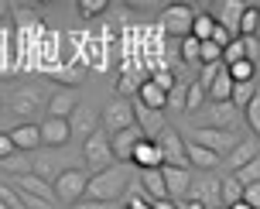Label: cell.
<instances>
[{
  "instance_id": "obj_41",
  "label": "cell",
  "mask_w": 260,
  "mask_h": 209,
  "mask_svg": "<svg viewBox=\"0 0 260 209\" xmlns=\"http://www.w3.org/2000/svg\"><path fill=\"white\" fill-rule=\"evenodd\" d=\"M76 11L82 14V17H96V14H103V11H106V0H79Z\"/></svg>"
},
{
  "instance_id": "obj_20",
  "label": "cell",
  "mask_w": 260,
  "mask_h": 209,
  "mask_svg": "<svg viewBox=\"0 0 260 209\" xmlns=\"http://www.w3.org/2000/svg\"><path fill=\"white\" fill-rule=\"evenodd\" d=\"M130 161H134V165H137L141 171H144V168H161V151H157V144H154V141H147V137H144V141L134 147Z\"/></svg>"
},
{
  "instance_id": "obj_35",
  "label": "cell",
  "mask_w": 260,
  "mask_h": 209,
  "mask_svg": "<svg viewBox=\"0 0 260 209\" xmlns=\"http://www.w3.org/2000/svg\"><path fill=\"white\" fill-rule=\"evenodd\" d=\"M117 93L123 96V100H127V96H134V100H137V93H141V79L134 76V72H123V76H120V82H117Z\"/></svg>"
},
{
  "instance_id": "obj_39",
  "label": "cell",
  "mask_w": 260,
  "mask_h": 209,
  "mask_svg": "<svg viewBox=\"0 0 260 209\" xmlns=\"http://www.w3.org/2000/svg\"><path fill=\"white\" fill-rule=\"evenodd\" d=\"M178 55H182V62H188V66H195L199 62V41L188 35V38H182V45H178Z\"/></svg>"
},
{
  "instance_id": "obj_37",
  "label": "cell",
  "mask_w": 260,
  "mask_h": 209,
  "mask_svg": "<svg viewBox=\"0 0 260 209\" xmlns=\"http://www.w3.org/2000/svg\"><path fill=\"white\" fill-rule=\"evenodd\" d=\"M206 100H209L206 89H202L199 82H192V86H188V93H185V110H188V113H195V110L206 103Z\"/></svg>"
},
{
  "instance_id": "obj_3",
  "label": "cell",
  "mask_w": 260,
  "mask_h": 209,
  "mask_svg": "<svg viewBox=\"0 0 260 209\" xmlns=\"http://www.w3.org/2000/svg\"><path fill=\"white\" fill-rule=\"evenodd\" d=\"M157 151H161V165H171V168H188V155H185V137L175 127H165V131L154 137Z\"/></svg>"
},
{
  "instance_id": "obj_32",
  "label": "cell",
  "mask_w": 260,
  "mask_h": 209,
  "mask_svg": "<svg viewBox=\"0 0 260 209\" xmlns=\"http://www.w3.org/2000/svg\"><path fill=\"white\" fill-rule=\"evenodd\" d=\"M253 62H247V58H243V62H233V66H226V72H230V79H233V82H253Z\"/></svg>"
},
{
  "instance_id": "obj_5",
  "label": "cell",
  "mask_w": 260,
  "mask_h": 209,
  "mask_svg": "<svg viewBox=\"0 0 260 209\" xmlns=\"http://www.w3.org/2000/svg\"><path fill=\"white\" fill-rule=\"evenodd\" d=\"M82 155H86V165L96 171H103L113 165V151H110V134L100 127V131H92L86 141H82Z\"/></svg>"
},
{
  "instance_id": "obj_38",
  "label": "cell",
  "mask_w": 260,
  "mask_h": 209,
  "mask_svg": "<svg viewBox=\"0 0 260 209\" xmlns=\"http://www.w3.org/2000/svg\"><path fill=\"white\" fill-rule=\"evenodd\" d=\"M247 55H243V41L240 38H233L226 48H222V66H233V62H243Z\"/></svg>"
},
{
  "instance_id": "obj_29",
  "label": "cell",
  "mask_w": 260,
  "mask_h": 209,
  "mask_svg": "<svg viewBox=\"0 0 260 209\" xmlns=\"http://www.w3.org/2000/svg\"><path fill=\"white\" fill-rule=\"evenodd\" d=\"M233 178L243 185V189H247V185H253V182H260V158H253V161H250V165H243V168H236Z\"/></svg>"
},
{
  "instance_id": "obj_21",
  "label": "cell",
  "mask_w": 260,
  "mask_h": 209,
  "mask_svg": "<svg viewBox=\"0 0 260 209\" xmlns=\"http://www.w3.org/2000/svg\"><path fill=\"white\" fill-rule=\"evenodd\" d=\"M209 103H226L230 96H233V79H230V72H226V66L216 72V79H212V86L206 89Z\"/></svg>"
},
{
  "instance_id": "obj_48",
  "label": "cell",
  "mask_w": 260,
  "mask_h": 209,
  "mask_svg": "<svg viewBox=\"0 0 260 209\" xmlns=\"http://www.w3.org/2000/svg\"><path fill=\"white\" fill-rule=\"evenodd\" d=\"M14 155V144H11V134H0V161Z\"/></svg>"
},
{
  "instance_id": "obj_31",
  "label": "cell",
  "mask_w": 260,
  "mask_h": 209,
  "mask_svg": "<svg viewBox=\"0 0 260 209\" xmlns=\"http://www.w3.org/2000/svg\"><path fill=\"white\" fill-rule=\"evenodd\" d=\"M253 82H233V96H230V103L236 106V110H243V106L253 100Z\"/></svg>"
},
{
  "instance_id": "obj_2",
  "label": "cell",
  "mask_w": 260,
  "mask_h": 209,
  "mask_svg": "<svg viewBox=\"0 0 260 209\" xmlns=\"http://www.w3.org/2000/svg\"><path fill=\"white\" fill-rule=\"evenodd\" d=\"M86 182H89V175L86 171H79V168H62L58 175H55V199L58 202H65V206H76L79 199L86 196Z\"/></svg>"
},
{
  "instance_id": "obj_16",
  "label": "cell",
  "mask_w": 260,
  "mask_h": 209,
  "mask_svg": "<svg viewBox=\"0 0 260 209\" xmlns=\"http://www.w3.org/2000/svg\"><path fill=\"white\" fill-rule=\"evenodd\" d=\"M69 131H72V134H82V141H86L92 131H100V117L92 113L89 106H76V110L69 113Z\"/></svg>"
},
{
  "instance_id": "obj_27",
  "label": "cell",
  "mask_w": 260,
  "mask_h": 209,
  "mask_svg": "<svg viewBox=\"0 0 260 209\" xmlns=\"http://www.w3.org/2000/svg\"><path fill=\"white\" fill-rule=\"evenodd\" d=\"M212 27H216L212 14H195V21H192V38H195V41H209V38H212Z\"/></svg>"
},
{
  "instance_id": "obj_45",
  "label": "cell",
  "mask_w": 260,
  "mask_h": 209,
  "mask_svg": "<svg viewBox=\"0 0 260 209\" xmlns=\"http://www.w3.org/2000/svg\"><path fill=\"white\" fill-rule=\"evenodd\" d=\"M243 202H247V206H253V209H260V182H253V185H247V189H243Z\"/></svg>"
},
{
  "instance_id": "obj_15",
  "label": "cell",
  "mask_w": 260,
  "mask_h": 209,
  "mask_svg": "<svg viewBox=\"0 0 260 209\" xmlns=\"http://www.w3.org/2000/svg\"><path fill=\"white\" fill-rule=\"evenodd\" d=\"M11 144H14V151H21V155H31V151H38V147H41L38 124H17V127L11 131Z\"/></svg>"
},
{
  "instance_id": "obj_17",
  "label": "cell",
  "mask_w": 260,
  "mask_h": 209,
  "mask_svg": "<svg viewBox=\"0 0 260 209\" xmlns=\"http://www.w3.org/2000/svg\"><path fill=\"white\" fill-rule=\"evenodd\" d=\"M14 185H17V192H24V196H35V199H41V202H48V206L55 202V189H52L48 182L35 178V175H21V178H14Z\"/></svg>"
},
{
  "instance_id": "obj_24",
  "label": "cell",
  "mask_w": 260,
  "mask_h": 209,
  "mask_svg": "<svg viewBox=\"0 0 260 209\" xmlns=\"http://www.w3.org/2000/svg\"><path fill=\"white\" fill-rule=\"evenodd\" d=\"M76 96H69V93H55L52 100H48V117H58V120H69V113L76 110Z\"/></svg>"
},
{
  "instance_id": "obj_52",
  "label": "cell",
  "mask_w": 260,
  "mask_h": 209,
  "mask_svg": "<svg viewBox=\"0 0 260 209\" xmlns=\"http://www.w3.org/2000/svg\"><path fill=\"white\" fill-rule=\"evenodd\" d=\"M230 209H253V206H247V202L240 199V202H233V206H230Z\"/></svg>"
},
{
  "instance_id": "obj_23",
  "label": "cell",
  "mask_w": 260,
  "mask_h": 209,
  "mask_svg": "<svg viewBox=\"0 0 260 209\" xmlns=\"http://www.w3.org/2000/svg\"><path fill=\"white\" fill-rule=\"evenodd\" d=\"M137 100H141L144 106H151V110H161V113L168 110V93H161L154 82H151V79H147V82H141V93H137Z\"/></svg>"
},
{
  "instance_id": "obj_19",
  "label": "cell",
  "mask_w": 260,
  "mask_h": 209,
  "mask_svg": "<svg viewBox=\"0 0 260 209\" xmlns=\"http://www.w3.org/2000/svg\"><path fill=\"white\" fill-rule=\"evenodd\" d=\"M253 158H260V141H240L233 147V151H230V155H226V165H230V168H243V165H250V161H253Z\"/></svg>"
},
{
  "instance_id": "obj_9",
  "label": "cell",
  "mask_w": 260,
  "mask_h": 209,
  "mask_svg": "<svg viewBox=\"0 0 260 209\" xmlns=\"http://www.w3.org/2000/svg\"><path fill=\"white\" fill-rule=\"evenodd\" d=\"M130 106H134V124L141 127V134L147 137V141H154L157 134L168 127V124H165V113H161V110H151V106H144L141 100H130Z\"/></svg>"
},
{
  "instance_id": "obj_26",
  "label": "cell",
  "mask_w": 260,
  "mask_h": 209,
  "mask_svg": "<svg viewBox=\"0 0 260 209\" xmlns=\"http://www.w3.org/2000/svg\"><path fill=\"white\" fill-rule=\"evenodd\" d=\"M11 106L21 113V117H27V113H35V106H38V93L35 89H21V93H14V100Z\"/></svg>"
},
{
  "instance_id": "obj_53",
  "label": "cell",
  "mask_w": 260,
  "mask_h": 209,
  "mask_svg": "<svg viewBox=\"0 0 260 209\" xmlns=\"http://www.w3.org/2000/svg\"><path fill=\"white\" fill-rule=\"evenodd\" d=\"M4 14H7V4H0V17H4Z\"/></svg>"
},
{
  "instance_id": "obj_4",
  "label": "cell",
  "mask_w": 260,
  "mask_h": 209,
  "mask_svg": "<svg viewBox=\"0 0 260 209\" xmlns=\"http://www.w3.org/2000/svg\"><path fill=\"white\" fill-rule=\"evenodd\" d=\"M192 144H202L206 151H212V155L226 158L230 151H233L236 144H240V137H236L233 131H216V127H195V134L188 137Z\"/></svg>"
},
{
  "instance_id": "obj_44",
  "label": "cell",
  "mask_w": 260,
  "mask_h": 209,
  "mask_svg": "<svg viewBox=\"0 0 260 209\" xmlns=\"http://www.w3.org/2000/svg\"><path fill=\"white\" fill-rule=\"evenodd\" d=\"M219 69H222V62H216V66H202V72H199V86H202V89H209Z\"/></svg>"
},
{
  "instance_id": "obj_30",
  "label": "cell",
  "mask_w": 260,
  "mask_h": 209,
  "mask_svg": "<svg viewBox=\"0 0 260 209\" xmlns=\"http://www.w3.org/2000/svg\"><path fill=\"white\" fill-rule=\"evenodd\" d=\"M243 120L250 124L253 137H260V93H253V100H250V103L243 106Z\"/></svg>"
},
{
  "instance_id": "obj_34",
  "label": "cell",
  "mask_w": 260,
  "mask_h": 209,
  "mask_svg": "<svg viewBox=\"0 0 260 209\" xmlns=\"http://www.w3.org/2000/svg\"><path fill=\"white\" fill-rule=\"evenodd\" d=\"M199 62H202V66H216V62H222V48L212 45V41H199Z\"/></svg>"
},
{
  "instance_id": "obj_51",
  "label": "cell",
  "mask_w": 260,
  "mask_h": 209,
  "mask_svg": "<svg viewBox=\"0 0 260 209\" xmlns=\"http://www.w3.org/2000/svg\"><path fill=\"white\" fill-rule=\"evenodd\" d=\"M178 209H206V206H202V202H195V199H182Z\"/></svg>"
},
{
  "instance_id": "obj_28",
  "label": "cell",
  "mask_w": 260,
  "mask_h": 209,
  "mask_svg": "<svg viewBox=\"0 0 260 209\" xmlns=\"http://www.w3.org/2000/svg\"><path fill=\"white\" fill-rule=\"evenodd\" d=\"M0 165H4L7 171H14L17 178H21V175H31V158H27V155H21V151H14L11 158H4Z\"/></svg>"
},
{
  "instance_id": "obj_50",
  "label": "cell",
  "mask_w": 260,
  "mask_h": 209,
  "mask_svg": "<svg viewBox=\"0 0 260 209\" xmlns=\"http://www.w3.org/2000/svg\"><path fill=\"white\" fill-rule=\"evenodd\" d=\"M72 209H113V206H110V202H92V199H89L86 206H72Z\"/></svg>"
},
{
  "instance_id": "obj_10",
  "label": "cell",
  "mask_w": 260,
  "mask_h": 209,
  "mask_svg": "<svg viewBox=\"0 0 260 209\" xmlns=\"http://www.w3.org/2000/svg\"><path fill=\"white\" fill-rule=\"evenodd\" d=\"M161 178H165V192H168L171 202H182V199H188L192 168H171V165H161Z\"/></svg>"
},
{
  "instance_id": "obj_46",
  "label": "cell",
  "mask_w": 260,
  "mask_h": 209,
  "mask_svg": "<svg viewBox=\"0 0 260 209\" xmlns=\"http://www.w3.org/2000/svg\"><path fill=\"white\" fill-rule=\"evenodd\" d=\"M233 38H236V35H230L226 27H219V24H216V27H212V38H209V41H212V45H219V48H226V45H230Z\"/></svg>"
},
{
  "instance_id": "obj_1",
  "label": "cell",
  "mask_w": 260,
  "mask_h": 209,
  "mask_svg": "<svg viewBox=\"0 0 260 209\" xmlns=\"http://www.w3.org/2000/svg\"><path fill=\"white\" fill-rule=\"evenodd\" d=\"M127 185H130V171L123 165H110V168L96 171L86 182V196L92 202H113V199H120L127 192Z\"/></svg>"
},
{
  "instance_id": "obj_13",
  "label": "cell",
  "mask_w": 260,
  "mask_h": 209,
  "mask_svg": "<svg viewBox=\"0 0 260 209\" xmlns=\"http://www.w3.org/2000/svg\"><path fill=\"white\" fill-rule=\"evenodd\" d=\"M144 141L141 127L134 124V127H127V131H120L110 137V151H113V161H130V155H134V147Z\"/></svg>"
},
{
  "instance_id": "obj_47",
  "label": "cell",
  "mask_w": 260,
  "mask_h": 209,
  "mask_svg": "<svg viewBox=\"0 0 260 209\" xmlns=\"http://www.w3.org/2000/svg\"><path fill=\"white\" fill-rule=\"evenodd\" d=\"M127 209H151V199L144 192H134V196H127Z\"/></svg>"
},
{
  "instance_id": "obj_43",
  "label": "cell",
  "mask_w": 260,
  "mask_h": 209,
  "mask_svg": "<svg viewBox=\"0 0 260 209\" xmlns=\"http://www.w3.org/2000/svg\"><path fill=\"white\" fill-rule=\"evenodd\" d=\"M240 41H243V55H247V62L257 66V62H260V38H240Z\"/></svg>"
},
{
  "instance_id": "obj_36",
  "label": "cell",
  "mask_w": 260,
  "mask_h": 209,
  "mask_svg": "<svg viewBox=\"0 0 260 209\" xmlns=\"http://www.w3.org/2000/svg\"><path fill=\"white\" fill-rule=\"evenodd\" d=\"M240 196H243V185L236 182L233 175H230V178H222V206H233V202H240Z\"/></svg>"
},
{
  "instance_id": "obj_49",
  "label": "cell",
  "mask_w": 260,
  "mask_h": 209,
  "mask_svg": "<svg viewBox=\"0 0 260 209\" xmlns=\"http://www.w3.org/2000/svg\"><path fill=\"white\" fill-rule=\"evenodd\" d=\"M151 209H178V202H171V199H154Z\"/></svg>"
},
{
  "instance_id": "obj_40",
  "label": "cell",
  "mask_w": 260,
  "mask_h": 209,
  "mask_svg": "<svg viewBox=\"0 0 260 209\" xmlns=\"http://www.w3.org/2000/svg\"><path fill=\"white\" fill-rule=\"evenodd\" d=\"M151 82H154L161 93H171V89H175V72H171V69H154Z\"/></svg>"
},
{
  "instance_id": "obj_7",
  "label": "cell",
  "mask_w": 260,
  "mask_h": 209,
  "mask_svg": "<svg viewBox=\"0 0 260 209\" xmlns=\"http://www.w3.org/2000/svg\"><path fill=\"white\" fill-rule=\"evenodd\" d=\"M100 127H103L110 137L120 131H127V127H134V106H130V100H113V103L103 106V113H100Z\"/></svg>"
},
{
  "instance_id": "obj_12",
  "label": "cell",
  "mask_w": 260,
  "mask_h": 209,
  "mask_svg": "<svg viewBox=\"0 0 260 209\" xmlns=\"http://www.w3.org/2000/svg\"><path fill=\"white\" fill-rule=\"evenodd\" d=\"M243 0H222V4H216V14H212V21L219 27H226L230 35H236L240 38V17H243Z\"/></svg>"
},
{
  "instance_id": "obj_33",
  "label": "cell",
  "mask_w": 260,
  "mask_h": 209,
  "mask_svg": "<svg viewBox=\"0 0 260 209\" xmlns=\"http://www.w3.org/2000/svg\"><path fill=\"white\" fill-rule=\"evenodd\" d=\"M48 76L55 79V82H65V86H79L82 82V72L72 66H62V69H48Z\"/></svg>"
},
{
  "instance_id": "obj_6",
  "label": "cell",
  "mask_w": 260,
  "mask_h": 209,
  "mask_svg": "<svg viewBox=\"0 0 260 209\" xmlns=\"http://www.w3.org/2000/svg\"><path fill=\"white\" fill-rule=\"evenodd\" d=\"M195 14H199V11L188 7V4H168V7L161 11V24H165V31L175 35V38H188V35H192Z\"/></svg>"
},
{
  "instance_id": "obj_25",
  "label": "cell",
  "mask_w": 260,
  "mask_h": 209,
  "mask_svg": "<svg viewBox=\"0 0 260 209\" xmlns=\"http://www.w3.org/2000/svg\"><path fill=\"white\" fill-rule=\"evenodd\" d=\"M257 24H260V4H247L243 17H240V38H257Z\"/></svg>"
},
{
  "instance_id": "obj_42",
  "label": "cell",
  "mask_w": 260,
  "mask_h": 209,
  "mask_svg": "<svg viewBox=\"0 0 260 209\" xmlns=\"http://www.w3.org/2000/svg\"><path fill=\"white\" fill-rule=\"evenodd\" d=\"M185 93H188V86L175 82V89L168 93V110H185Z\"/></svg>"
},
{
  "instance_id": "obj_11",
  "label": "cell",
  "mask_w": 260,
  "mask_h": 209,
  "mask_svg": "<svg viewBox=\"0 0 260 209\" xmlns=\"http://www.w3.org/2000/svg\"><path fill=\"white\" fill-rule=\"evenodd\" d=\"M240 117H243V110H236L230 100H226V103H209V110H206V124H202V127L233 131L236 124H240Z\"/></svg>"
},
{
  "instance_id": "obj_18",
  "label": "cell",
  "mask_w": 260,
  "mask_h": 209,
  "mask_svg": "<svg viewBox=\"0 0 260 209\" xmlns=\"http://www.w3.org/2000/svg\"><path fill=\"white\" fill-rule=\"evenodd\" d=\"M185 155H188V168H199V171H212V168H219V155H212V151H206L202 144H192V141H185Z\"/></svg>"
},
{
  "instance_id": "obj_54",
  "label": "cell",
  "mask_w": 260,
  "mask_h": 209,
  "mask_svg": "<svg viewBox=\"0 0 260 209\" xmlns=\"http://www.w3.org/2000/svg\"><path fill=\"white\" fill-rule=\"evenodd\" d=\"M219 209H230V206H219Z\"/></svg>"
},
{
  "instance_id": "obj_22",
  "label": "cell",
  "mask_w": 260,
  "mask_h": 209,
  "mask_svg": "<svg viewBox=\"0 0 260 209\" xmlns=\"http://www.w3.org/2000/svg\"><path fill=\"white\" fill-rule=\"evenodd\" d=\"M141 192H147V199H168L165 192V178H161V168H144L141 171Z\"/></svg>"
},
{
  "instance_id": "obj_8",
  "label": "cell",
  "mask_w": 260,
  "mask_h": 209,
  "mask_svg": "<svg viewBox=\"0 0 260 209\" xmlns=\"http://www.w3.org/2000/svg\"><path fill=\"white\" fill-rule=\"evenodd\" d=\"M188 199L202 202L206 209H219L222 206V182H219V178H199V175H192Z\"/></svg>"
},
{
  "instance_id": "obj_14",
  "label": "cell",
  "mask_w": 260,
  "mask_h": 209,
  "mask_svg": "<svg viewBox=\"0 0 260 209\" xmlns=\"http://www.w3.org/2000/svg\"><path fill=\"white\" fill-rule=\"evenodd\" d=\"M38 134H41V144H45V147H62V144H69V137H72L69 120H58V117H48L45 124H38Z\"/></svg>"
}]
</instances>
